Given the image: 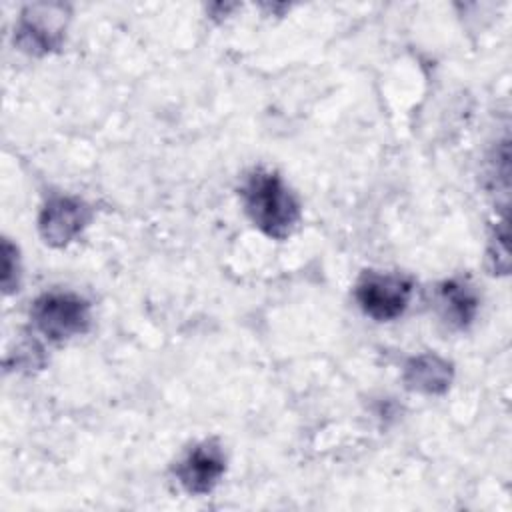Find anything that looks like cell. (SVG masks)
Instances as JSON below:
<instances>
[{
	"instance_id": "cell-1",
	"label": "cell",
	"mask_w": 512,
	"mask_h": 512,
	"mask_svg": "<svg viewBox=\"0 0 512 512\" xmlns=\"http://www.w3.org/2000/svg\"><path fill=\"white\" fill-rule=\"evenodd\" d=\"M240 198L252 224L268 238L284 240L298 226L300 204L276 172L252 170L242 180Z\"/></svg>"
},
{
	"instance_id": "cell-10",
	"label": "cell",
	"mask_w": 512,
	"mask_h": 512,
	"mask_svg": "<svg viewBox=\"0 0 512 512\" xmlns=\"http://www.w3.org/2000/svg\"><path fill=\"white\" fill-rule=\"evenodd\" d=\"M18 278H20L18 250L8 240H4L2 242V288H4V294L18 290Z\"/></svg>"
},
{
	"instance_id": "cell-9",
	"label": "cell",
	"mask_w": 512,
	"mask_h": 512,
	"mask_svg": "<svg viewBox=\"0 0 512 512\" xmlns=\"http://www.w3.org/2000/svg\"><path fill=\"white\" fill-rule=\"evenodd\" d=\"M488 260H490L494 272H498V274L508 272L510 260H508V220H506V216L494 228V236H492L490 248H488Z\"/></svg>"
},
{
	"instance_id": "cell-2",
	"label": "cell",
	"mask_w": 512,
	"mask_h": 512,
	"mask_svg": "<svg viewBox=\"0 0 512 512\" xmlns=\"http://www.w3.org/2000/svg\"><path fill=\"white\" fill-rule=\"evenodd\" d=\"M30 316L38 332L62 342L88 330L90 304L72 292H46L34 300Z\"/></svg>"
},
{
	"instance_id": "cell-3",
	"label": "cell",
	"mask_w": 512,
	"mask_h": 512,
	"mask_svg": "<svg viewBox=\"0 0 512 512\" xmlns=\"http://www.w3.org/2000/svg\"><path fill=\"white\" fill-rule=\"evenodd\" d=\"M70 8L58 2H38L22 10L14 42L32 56H44L58 50L64 42V28Z\"/></svg>"
},
{
	"instance_id": "cell-4",
	"label": "cell",
	"mask_w": 512,
	"mask_h": 512,
	"mask_svg": "<svg viewBox=\"0 0 512 512\" xmlns=\"http://www.w3.org/2000/svg\"><path fill=\"white\" fill-rule=\"evenodd\" d=\"M356 302L370 318L388 322L398 318L412 296V282L398 274L364 272L354 288Z\"/></svg>"
},
{
	"instance_id": "cell-5",
	"label": "cell",
	"mask_w": 512,
	"mask_h": 512,
	"mask_svg": "<svg viewBox=\"0 0 512 512\" xmlns=\"http://www.w3.org/2000/svg\"><path fill=\"white\" fill-rule=\"evenodd\" d=\"M90 218L92 210L80 198L52 196L38 216V230L46 244L62 248L86 228Z\"/></svg>"
},
{
	"instance_id": "cell-7",
	"label": "cell",
	"mask_w": 512,
	"mask_h": 512,
	"mask_svg": "<svg viewBox=\"0 0 512 512\" xmlns=\"http://www.w3.org/2000/svg\"><path fill=\"white\" fill-rule=\"evenodd\" d=\"M404 384L406 388L430 396L444 394L454 378V368L448 360H444L438 354L424 352L418 356H412L404 364Z\"/></svg>"
},
{
	"instance_id": "cell-8",
	"label": "cell",
	"mask_w": 512,
	"mask_h": 512,
	"mask_svg": "<svg viewBox=\"0 0 512 512\" xmlns=\"http://www.w3.org/2000/svg\"><path fill=\"white\" fill-rule=\"evenodd\" d=\"M438 310L452 328L462 330L476 318L478 298L466 282L446 280L438 288Z\"/></svg>"
},
{
	"instance_id": "cell-6",
	"label": "cell",
	"mask_w": 512,
	"mask_h": 512,
	"mask_svg": "<svg viewBox=\"0 0 512 512\" xmlns=\"http://www.w3.org/2000/svg\"><path fill=\"white\" fill-rule=\"evenodd\" d=\"M226 470L222 446L216 440L196 444L176 466L174 474L188 494H208L216 488Z\"/></svg>"
}]
</instances>
